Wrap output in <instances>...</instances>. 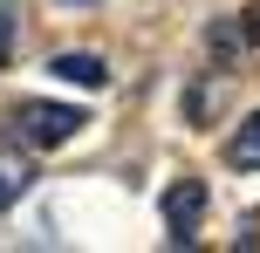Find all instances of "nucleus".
Returning a JSON list of instances; mask_svg holds the SVG:
<instances>
[{
	"label": "nucleus",
	"mask_w": 260,
	"mask_h": 253,
	"mask_svg": "<svg viewBox=\"0 0 260 253\" xmlns=\"http://www.w3.org/2000/svg\"><path fill=\"white\" fill-rule=\"evenodd\" d=\"M14 130H21V144L55 151V144H69V137L82 130V110L76 103H21L14 110Z\"/></svg>",
	"instance_id": "obj_1"
},
{
	"label": "nucleus",
	"mask_w": 260,
	"mask_h": 253,
	"mask_svg": "<svg viewBox=\"0 0 260 253\" xmlns=\"http://www.w3.org/2000/svg\"><path fill=\"white\" fill-rule=\"evenodd\" d=\"M199 219H206V185H199V178H171V185H165V240L171 246H192L199 240Z\"/></svg>",
	"instance_id": "obj_2"
},
{
	"label": "nucleus",
	"mask_w": 260,
	"mask_h": 253,
	"mask_svg": "<svg viewBox=\"0 0 260 253\" xmlns=\"http://www.w3.org/2000/svg\"><path fill=\"white\" fill-rule=\"evenodd\" d=\"M55 76H62V82H82V89H103V82H110V68H103V55H82V48H69V55H55Z\"/></svg>",
	"instance_id": "obj_3"
},
{
	"label": "nucleus",
	"mask_w": 260,
	"mask_h": 253,
	"mask_svg": "<svg viewBox=\"0 0 260 253\" xmlns=\"http://www.w3.org/2000/svg\"><path fill=\"white\" fill-rule=\"evenodd\" d=\"M226 164H233V171H260V110L240 117V130L226 137Z\"/></svg>",
	"instance_id": "obj_4"
},
{
	"label": "nucleus",
	"mask_w": 260,
	"mask_h": 253,
	"mask_svg": "<svg viewBox=\"0 0 260 253\" xmlns=\"http://www.w3.org/2000/svg\"><path fill=\"white\" fill-rule=\"evenodd\" d=\"M21 192H27V158L21 151H0V205L21 199Z\"/></svg>",
	"instance_id": "obj_5"
},
{
	"label": "nucleus",
	"mask_w": 260,
	"mask_h": 253,
	"mask_svg": "<svg viewBox=\"0 0 260 253\" xmlns=\"http://www.w3.org/2000/svg\"><path fill=\"white\" fill-rule=\"evenodd\" d=\"M247 41H253V48H260V7L247 14Z\"/></svg>",
	"instance_id": "obj_6"
},
{
	"label": "nucleus",
	"mask_w": 260,
	"mask_h": 253,
	"mask_svg": "<svg viewBox=\"0 0 260 253\" xmlns=\"http://www.w3.org/2000/svg\"><path fill=\"white\" fill-rule=\"evenodd\" d=\"M62 7H82V0H62Z\"/></svg>",
	"instance_id": "obj_7"
}]
</instances>
